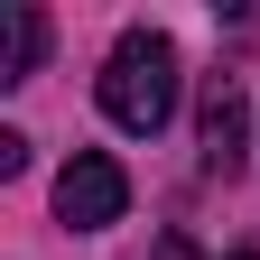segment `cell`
Instances as JSON below:
<instances>
[{"mask_svg":"<svg viewBox=\"0 0 260 260\" xmlns=\"http://www.w3.org/2000/svg\"><path fill=\"white\" fill-rule=\"evenodd\" d=\"M103 112L121 121V130H168V112H177V47L158 38V28H121L112 38V56H103Z\"/></svg>","mask_w":260,"mask_h":260,"instance_id":"obj_1","label":"cell"},{"mask_svg":"<svg viewBox=\"0 0 260 260\" xmlns=\"http://www.w3.org/2000/svg\"><path fill=\"white\" fill-rule=\"evenodd\" d=\"M121 205H130V177H121L112 149H75V158H65V177H56L65 233H103V223H121Z\"/></svg>","mask_w":260,"mask_h":260,"instance_id":"obj_2","label":"cell"},{"mask_svg":"<svg viewBox=\"0 0 260 260\" xmlns=\"http://www.w3.org/2000/svg\"><path fill=\"white\" fill-rule=\"evenodd\" d=\"M205 168H214V177L242 168V84H233V75L205 93Z\"/></svg>","mask_w":260,"mask_h":260,"instance_id":"obj_3","label":"cell"},{"mask_svg":"<svg viewBox=\"0 0 260 260\" xmlns=\"http://www.w3.org/2000/svg\"><path fill=\"white\" fill-rule=\"evenodd\" d=\"M38 56H47V19L38 10H10V65H0V84H28Z\"/></svg>","mask_w":260,"mask_h":260,"instance_id":"obj_4","label":"cell"},{"mask_svg":"<svg viewBox=\"0 0 260 260\" xmlns=\"http://www.w3.org/2000/svg\"><path fill=\"white\" fill-rule=\"evenodd\" d=\"M233 260H260V251H233Z\"/></svg>","mask_w":260,"mask_h":260,"instance_id":"obj_5","label":"cell"}]
</instances>
